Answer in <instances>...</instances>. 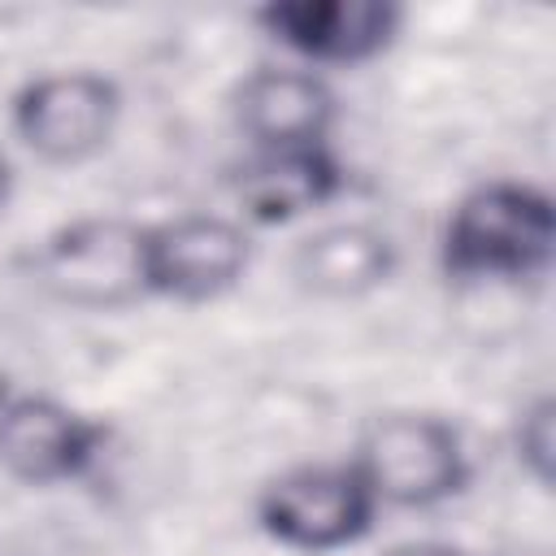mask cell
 Wrapping results in <instances>:
<instances>
[{"mask_svg": "<svg viewBox=\"0 0 556 556\" xmlns=\"http://www.w3.org/2000/svg\"><path fill=\"white\" fill-rule=\"evenodd\" d=\"M556 252V208L534 182L486 178L469 187L439 230V269L452 282L543 278Z\"/></svg>", "mask_w": 556, "mask_h": 556, "instance_id": "1", "label": "cell"}, {"mask_svg": "<svg viewBox=\"0 0 556 556\" xmlns=\"http://www.w3.org/2000/svg\"><path fill=\"white\" fill-rule=\"evenodd\" d=\"M348 460L361 469L374 500L391 508L447 504L473 478L465 434L439 413H378Z\"/></svg>", "mask_w": 556, "mask_h": 556, "instance_id": "2", "label": "cell"}, {"mask_svg": "<svg viewBox=\"0 0 556 556\" xmlns=\"http://www.w3.org/2000/svg\"><path fill=\"white\" fill-rule=\"evenodd\" d=\"M378 500L352 460L291 465L256 491V526L291 552H339L361 543L378 521Z\"/></svg>", "mask_w": 556, "mask_h": 556, "instance_id": "3", "label": "cell"}, {"mask_svg": "<svg viewBox=\"0 0 556 556\" xmlns=\"http://www.w3.org/2000/svg\"><path fill=\"white\" fill-rule=\"evenodd\" d=\"M113 443L109 421L43 395L0 382V469L26 486H70L91 478Z\"/></svg>", "mask_w": 556, "mask_h": 556, "instance_id": "4", "label": "cell"}, {"mask_svg": "<svg viewBox=\"0 0 556 556\" xmlns=\"http://www.w3.org/2000/svg\"><path fill=\"white\" fill-rule=\"evenodd\" d=\"M122 87L96 70H52L17 87L9 126L43 165H83L113 143Z\"/></svg>", "mask_w": 556, "mask_h": 556, "instance_id": "5", "label": "cell"}, {"mask_svg": "<svg viewBox=\"0 0 556 556\" xmlns=\"http://www.w3.org/2000/svg\"><path fill=\"white\" fill-rule=\"evenodd\" d=\"M252 265V235L222 213H178L165 222H143L139 269L143 295L204 304L243 282Z\"/></svg>", "mask_w": 556, "mask_h": 556, "instance_id": "6", "label": "cell"}, {"mask_svg": "<svg viewBox=\"0 0 556 556\" xmlns=\"http://www.w3.org/2000/svg\"><path fill=\"white\" fill-rule=\"evenodd\" d=\"M139 230L143 222H126V217L65 222L30 252V274L61 304L126 308L143 300Z\"/></svg>", "mask_w": 556, "mask_h": 556, "instance_id": "7", "label": "cell"}, {"mask_svg": "<svg viewBox=\"0 0 556 556\" xmlns=\"http://www.w3.org/2000/svg\"><path fill=\"white\" fill-rule=\"evenodd\" d=\"M252 22L291 56L313 65H365L382 56L404 22L391 0H274L252 13Z\"/></svg>", "mask_w": 556, "mask_h": 556, "instance_id": "8", "label": "cell"}, {"mask_svg": "<svg viewBox=\"0 0 556 556\" xmlns=\"http://www.w3.org/2000/svg\"><path fill=\"white\" fill-rule=\"evenodd\" d=\"M230 117L252 152L313 148V143H330V130L339 122V100L317 70L261 65L235 87Z\"/></svg>", "mask_w": 556, "mask_h": 556, "instance_id": "9", "label": "cell"}, {"mask_svg": "<svg viewBox=\"0 0 556 556\" xmlns=\"http://www.w3.org/2000/svg\"><path fill=\"white\" fill-rule=\"evenodd\" d=\"M348 191V165L339 161L334 143L313 148H274L248 152L243 165L230 174V195L239 213L256 226H287L326 208Z\"/></svg>", "mask_w": 556, "mask_h": 556, "instance_id": "10", "label": "cell"}, {"mask_svg": "<svg viewBox=\"0 0 556 556\" xmlns=\"http://www.w3.org/2000/svg\"><path fill=\"white\" fill-rule=\"evenodd\" d=\"M400 265L395 239L369 222H330L291 248V278L321 300H361L391 282Z\"/></svg>", "mask_w": 556, "mask_h": 556, "instance_id": "11", "label": "cell"}, {"mask_svg": "<svg viewBox=\"0 0 556 556\" xmlns=\"http://www.w3.org/2000/svg\"><path fill=\"white\" fill-rule=\"evenodd\" d=\"M513 456L539 486H552V460H556V404H552V395H534L517 413Z\"/></svg>", "mask_w": 556, "mask_h": 556, "instance_id": "12", "label": "cell"}, {"mask_svg": "<svg viewBox=\"0 0 556 556\" xmlns=\"http://www.w3.org/2000/svg\"><path fill=\"white\" fill-rule=\"evenodd\" d=\"M382 556H469V552L456 543H443V539H408V543L387 547Z\"/></svg>", "mask_w": 556, "mask_h": 556, "instance_id": "13", "label": "cell"}, {"mask_svg": "<svg viewBox=\"0 0 556 556\" xmlns=\"http://www.w3.org/2000/svg\"><path fill=\"white\" fill-rule=\"evenodd\" d=\"M9 200H13V165H9V156L0 152V217H4Z\"/></svg>", "mask_w": 556, "mask_h": 556, "instance_id": "14", "label": "cell"}]
</instances>
